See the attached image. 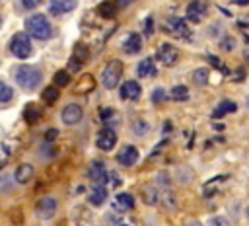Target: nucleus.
I'll return each mask as SVG.
<instances>
[{
  "label": "nucleus",
  "mask_w": 249,
  "mask_h": 226,
  "mask_svg": "<svg viewBox=\"0 0 249 226\" xmlns=\"http://www.w3.org/2000/svg\"><path fill=\"white\" fill-rule=\"evenodd\" d=\"M33 173H35V168H33L31 164H19V166H18V170H16V173H14V179H16L18 183L25 185V183H29V181H31Z\"/></svg>",
  "instance_id": "nucleus-17"
},
{
  "label": "nucleus",
  "mask_w": 249,
  "mask_h": 226,
  "mask_svg": "<svg viewBox=\"0 0 249 226\" xmlns=\"http://www.w3.org/2000/svg\"><path fill=\"white\" fill-rule=\"evenodd\" d=\"M175 173H177L175 179H177L179 183H183V185H185V183H191V179H193V171H191L187 166H179V168L175 170Z\"/></svg>",
  "instance_id": "nucleus-27"
},
{
  "label": "nucleus",
  "mask_w": 249,
  "mask_h": 226,
  "mask_svg": "<svg viewBox=\"0 0 249 226\" xmlns=\"http://www.w3.org/2000/svg\"><path fill=\"white\" fill-rule=\"evenodd\" d=\"M10 51H12V55L18 56V58H27V56H31L33 47H31V41H29V35L23 33V31H18V33L12 37V41H10Z\"/></svg>",
  "instance_id": "nucleus-3"
},
{
  "label": "nucleus",
  "mask_w": 249,
  "mask_h": 226,
  "mask_svg": "<svg viewBox=\"0 0 249 226\" xmlns=\"http://www.w3.org/2000/svg\"><path fill=\"white\" fill-rule=\"evenodd\" d=\"M235 109H237V105H235L231 99H224V101H220V103L216 105L214 117H224V115H228V113H233Z\"/></svg>",
  "instance_id": "nucleus-22"
},
{
  "label": "nucleus",
  "mask_w": 249,
  "mask_h": 226,
  "mask_svg": "<svg viewBox=\"0 0 249 226\" xmlns=\"http://www.w3.org/2000/svg\"><path fill=\"white\" fill-rule=\"evenodd\" d=\"M88 177L93 183H105L109 179V173H107V170L101 162H91L89 168H88Z\"/></svg>",
  "instance_id": "nucleus-13"
},
{
  "label": "nucleus",
  "mask_w": 249,
  "mask_h": 226,
  "mask_svg": "<svg viewBox=\"0 0 249 226\" xmlns=\"http://www.w3.org/2000/svg\"><path fill=\"white\" fill-rule=\"evenodd\" d=\"M165 95H167V94H165L163 88H156V90L152 92V101H154V103H163V101L167 99Z\"/></svg>",
  "instance_id": "nucleus-35"
},
{
  "label": "nucleus",
  "mask_w": 249,
  "mask_h": 226,
  "mask_svg": "<svg viewBox=\"0 0 249 226\" xmlns=\"http://www.w3.org/2000/svg\"><path fill=\"white\" fill-rule=\"evenodd\" d=\"M136 74L140 78H146V76H154L156 74V64H154V58H144L138 62L136 66Z\"/></svg>",
  "instance_id": "nucleus-19"
},
{
  "label": "nucleus",
  "mask_w": 249,
  "mask_h": 226,
  "mask_svg": "<svg viewBox=\"0 0 249 226\" xmlns=\"http://www.w3.org/2000/svg\"><path fill=\"white\" fill-rule=\"evenodd\" d=\"M179 58V51L171 45V43H161L160 49H158V60L163 64V66H171L175 64Z\"/></svg>",
  "instance_id": "nucleus-9"
},
{
  "label": "nucleus",
  "mask_w": 249,
  "mask_h": 226,
  "mask_svg": "<svg viewBox=\"0 0 249 226\" xmlns=\"http://www.w3.org/2000/svg\"><path fill=\"white\" fill-rule=\"evenodd\" d=\"M132 132L136 136H146L150 132V123L146 119H134L132 121Z\"/></svg>",
  "instance_id": "nucleus-24"
},
{
  "label": "nucleus",
  "mask_w": 249,
  "mask_h": 226,
  "mask_svg": "<svg viewBox=\"0 0 249 226\" xmlns=\"http://www.w3.org/2000/svg\"><path fill=\"white\" fill-rule=\"evenodd\" d=\"M134 207V197L130 195V193H119V195H115V199H113V208L117 210V212H126V210H130Z\"/></svg>",
  "instance_id": "nucleus-15"
},
{
  "label": "nucleus",
  "mask_w": 249,
  "mask_h": 226,
  "mask_svg": "<svg viewBox=\"0 0 249 226\" xmlns=\"http://www.w3.org/2000/svg\"><path fill=\"white\" fill-rule=\"evenodd\" d=\"M187 226H202V222H198V220H189Z\"/></svg>",
  "instance_id": "nucleus-42"
},
{
  "label": "nucleus",
  "mask_w": 249,
  "mask_h": 226,
  "mask_svg": "<svg viewBox=\"0 0 249 226\" xmlns=\"http://www.w3.org/2000/svg\"><path fill=\"white\" fill-rule=\"evenodd\" d=\"M0 25H2V16H0Z\"/></svg>",
  "instance_id": "nucleus-47"
},
{
  "label": "nucleus",
  "mask_w": 249,
  "mask_h": 226,
  "mask_svg": "<svg viewBox=\"0 0 249 226\" xmlns=\"http://www.w3.org/2000/svg\"><path fill=\"white\" fill-rule=\"evenodd\" d=\"M97 12H99V16H103V18H113L115 12H117V4H115V2H101L99 8H97Z\"/></svg>",
  "instance_id": "nucleus-28"
},
{
  "label": "nucleus",
  "mask_w": 249,
  "mask_h": 226,
  "mask_svg": "<svg viewBox=\"0 0 249 226\" xmlns=\"http://www.w3.org/2000/svg\"><path fill=\"white\" fill-rule=\"evenodd\" d=\"M169 97L173 101H187L189 99V88L187 86H173L169 92Z\"/></svg>",
  "instance_id": "nucleus-23"
},
{
  "label": "nucleus",
  "mask_w": 249,
  "mask_h": 226,
  "mask_svg": "<svg viewBox=\"0 0 249 226\" xmlns=\"http://www.w3.org/2000/svg\"><path fill=\"white\" fill-rule=\"evenodd\" d=\"M245 216L249 218V205H247V208H245Z\"/></svg>",
  "instance_id": "nucleus-45"
},
{
  "label": "nucleus",
  "mask_w": 249,
  "mask_h": 226,
  "mask_svg": "<svg viewBox=\"0 0 249 226\" xmlns=\"http://www.w3.org/2000/svg\"><path fill=\"white\" fill-rule=\"evenodd\" d=\"M235 4H237V6H245V4H247V0H235Z\"/></svg>",
  "instance_id": "nucleus-44"
},
{
  "label": "nucleus",
  "mask_w": 249,
  "mask_h": 226,
  "mask_svg": "<svg viewBox=\"0 0 249 226\" xmlns=\"http://www.w3.org/2000/svg\"><path fill=\"white\" fill-rule=\"evenodd\" d=\"M23 117H25L27 123H35L39 119V107L37 105H27L23 109Z\"/></svg>",
  "instance_id": "nucleus-33"
},
{
  "label": "nucleus",
  "mask_w": 249,
  "mask_h": 226,
  "mask_svg": "<svg viewBox=\"0 0 249 226\" xmlns=\"http://www.w3.org/2000/svg\"><path fill=\"white\" fill-rule=\"evenodd\" d=\"M12 189H14V179H12V175L0 173V193L8 195V193H12Z\"/></svg>",
  "instance_id": "nucleus-29"
},
{
  "label": "nucleus",
  "mask_w": 249,
  "mask_h": 226,
  "mask_svg": "<svg viewBox=\"0 0 249 226\" xmlns=\"http://www.w3.org/2000/svg\"><path fill=\"white\" fill-rule=\"evenodd\" d=\"M123 49H124V53H128V55L140 53V51H142V37H140L138 33H128V37H126L124 43H123Z\"/></svg>",
  "instance_id": "nucleus-16"
},
{
  "label": "nucleus",
  "mask_w": 249,
  "mask_h": 226,
  "mask_svg": "<svg viewBox=\"0 0 249 226\" xmlns=\"http://www.w3.org/2000/svg\"><path fill=\"white\" fill-rule=\"evenodd\" d=\"M16 82H18V86H19L21 90L33 92V90H37L39 84L43 82V74H41V70L35 68V66L21 64V66H18V70H16Z\"/></svg>",
  "instance_id": "nucleus-2"
},
{
  "label": "nucleus",
  "mask_w": 249,
  "mask_h": 226,
  "mask_svg": "<svg viewBox=\"0 0 249 226\" xmlns=\"http://www.w3.org/2000/svg\"><path fill=\"white\" fill-rule=\"evenodd\" d=\"M169 181H171V179H169V175H167L165 171H160V173H158V185H161V187H165V189H167Z\"/></svg>",
  "instance_id": "nucleus-37"
},
{
  "label": "nucleus",
  "mask_w": 249,
  "mask_h": 226,
  "mask_svg": "<svg viewBox=\"0 0 249 226\" xmlns=\"http://www.w3.org/2000/svg\"><path fill=\"white\" fill-rule=\"evenodd\" d=\"M208 78H210L208 68H196V70L193 72V82H195L196 86H206V84H208Z\"/></svg>",
  "instance_id": "nucleus-25"
},
{
  "label": "nucleus",
  "mask_w": 249,
  "mask_h": 226,
  "mask_svg": "<svg viewBox=\"0 0 249 226\" xmlns=\"http://www.w3.org/2000/svg\"><path fill=\"white\" fill-rule=\"evenodd\" d=\"M54 136H56V131H54V129H49V131L45 132V140H53Z\"/></svg>",
  "instance_id": "nucleus-39"
},
{
  "label": "nucleus",
  "mask_w": 249,
  "mask_h": 226,
  "mask_svg": "<svg viewBox=\"0 0 249 226\" xmlns=\"http://www.w3.org/2000/svg\"><path fill=\"white\" fill-rule=\"evenodd\" d=\"M41 2H43V0H19V4H21L23 10H33V8H37Z\"/></svg>",
  "instance_id": "nucleus-36"
},
{
  "label": "nucleus",
  "mask_w": 249,
  "mask_h": 226,
  "mask_svg": "<svg viewBox=\"0 0 249 226\" xmlns=\"http://www.w3.org/2000/svg\"><path fill=\"white\" fill-rule=\"evenodd\" d=\"M82 117H84V111H82V107L78 103H68L60 111V119H62L64 125H76V123L82 121Z\"/></svg>",
  "instance_id": "nucleus-10"
},
{
  "label": "nucleus",
  "mask_w": 249,
  "mask_h": 226,
  "mask_svg": "<svg viewBox=\"0 0 249 226\" xmlns=\"http://www.w3.org/2000/svg\"><path fill=\"white\" fill-rule=\"evenodd\" d=\"M140 94H142V88H140L138 82H134V80L123 82V86H121V97H123V99L132 101V99H138Z\"/></svg>",
  "instance_id": "nucleus-14"
},
{
  "label": "nucleus",
  "mask_w": 249,
  "mask_h": 226,
  "mask_svg": "<svg viewBox=\"0 0 249 226\" xmlns=\"http://www.w3.org/2000/svg\"><path fill=\"white\" fill-rule=\"evenodd\" d=\"M78 0H49V12L53 16H64L76 8Z\"/></svg>",
  "instance_id": "nucleus-12"
},
{
  "label": "nucleus",
  "mask_w": 249,
  "mask_h": 226,
  "mask_svg": "<svg viewBox=\"0 0 249 226\" xmlns=\"http://www.w3.org/2000/svg\"><path fill=\"white\" fill-rule=\"evenodd\" d=\"M117 226H134L132 222H128V220H119L117 222Z\"/></svg>",
  "instance_id": "nucleus-41"
},
{
  "label": "nucleus",
  "mask_w": 249,
  "mask_h": 226,
  "mask_svg": "<svg viewBox=\"0 0 249 226\" xmlns=\"http://www.w3.org/2000/svg\"><path fill=\"white\" fill-rule=\"evenodd\" d=\"M208 226H231V224H230L228 216H224V214H214V216H210Z\"/></svg>",
  "instance_id": "nucleus-34"
},
{
  "label": "nucleus",
  "mask_w": 249,
  "mask_h": 226,
  "mask_svg": "<svg viewBox=\"0 0 249 226\" xmlns=\"http://www.w3.org/2000/svg\"><path fill=\"white\" fill-rule=\"evenodd\" d=\"M206 35H208V39L220 41V39L226 35V25H224L222 21H212V23L206 27Z\"/></svg>",
  "instance_id": "nucleus-20"
},
{
  "label": "nucleus",
  "mask_w": 249,
  "mask_h": 226,
  "mask_svg": "<svg viewBox=\"0 0 249 226\" xmlns=\"http://www.w3.org/2000/svg\"><path fill=\"white\" fill-rule=\"evenodd\" d=\"M146 33H152V18L146 19Z\"/></svg>",
  "instance_id": "nucleus-40"
},
{
  "label": "nucleus",
  "mask_w": 249,
  "mask_h": 226,
  "mask_svg": "<svg viewBox=\"0 0 249 226\" xmlns=\"http://www.w3.org/2000/svg\"><path fill=\"white\" fill-rule=\"evenodd\" d=\"M12 97H14V90H12V86H8L6 82L0 80V103H8Z\"/></svg>",
  "instance_id": "nucleus-31"
},
{
  "label": "nucleus",
  "mask_w": 249,
  "mask_h": 226,
  "mask_svg": "<svg viewBox=\"0 0 249 226\" xmlns=\"http://www.w3.org/2000/svg\"><path fill=\"white\" fill-rule=\"evenodd\" d=\"M142 199H144L146 205H156L158 201H161V191L158 187L148 185V187L142 189Z\"/></svg>",
  "instance_id": "nucleus-21"
},
{
  "label": "nucleus",
  "mask_w": 249,
  "mask_h": 226,
  "mask_svg": "<svg viewBox=\"0 0 249 226\" xmlns=\"http://www.w3.org/2000/svg\"><path fill=\"white\" fill-rule=\"evenodd\" d=\"M245 105H247V107H249V95H247V97H245Z\"/></svg>",
  "instance_id": "nucleus-46"
},
{
  "label": "nucleus",
  "mask_w": 249,
  "mask_h": 226,
  "mask_svg": "<svg viewBox=\"0 0 249 226\" xmlns=\"http://www.w3.org/2000/svg\"><path fill=\"white\" fill-rule=\"evenodd\" d=\"M53 82H54L56 88H64V86L70 84V74H68L66 70H58V72L53 76Z\"/></svg>",
  "instance_id": "nucleus-30"
},
{
  "label": "nucleus",
  "mask_w": 249,
  "mask_h": 226,
  "mask_svg": "<svg viewBox=\"0 0 249 226\" xmlns=\"http://www.w3.org/2000/svg\"><path fill=\"white\" fill-rule=\"evenodd\" d=\"M134 0H115V4H117V8H126V6H130Z\"/></svg>",
  "instance_id": "nucleus-38"
},
{
  "label": "nucleus",
  "mask_w": 249,
  "mask_h": 226,
  "mask_svg": "<svg viewBox=\"0 0 249 226\" xmlns=\"http://www.w3.org/2000/svg\"><path fill=\"white\" fill-rule=\"evenodd\" d=\"M25 31H27V35H31L39 41H47L53 37V25L45 14H31L25 19Z\"/></svg>",
  "instance_id": "nucleus-1"
},
{
  "label": "nucleus",
  "mask_w": 249,
  "mask_h": 226,
  "mask_svg": "<svg viewBox=\"0 0 249 226\" xmlns=\"http://www.w3.org/2000/svg\"><path fill=\"white\" fill-rule=\"evenodd\" d=\"M218 45H220V49H222V51H228V53H230V51H233V49H235L237 41H235L231 35H228V33H226V35L218 41Z\"/></svg>",
  "instance_id": "nucleus-32"
},
{
  "label": "nucleus",
  "mask_w": 249,
  "mask_h": 226,
  "mask_svg": "<svg viewBox=\"0 0 249 226\" xmlns=\"http://www.w3.org/2000/svg\"><path fill=\"white\" fill-rule=\"evenodd\" d=\"M105 199H107V187H105L103 183H97V185L91 189V193H89V203H91L93 207H99V205L105 203Z\"/></svg>",
  "instance_id": "nucleus-18"
},
{
  "label": "nucleus",
  "mask_w": 249,
  "mask_h": 226,
  "mask_svg": "<svg viewBox=\"0 0 249 226\" xmlns=\"http://www.w3.org/2000/svg\"><path fill=\"white\" fill-rule=\"evenodd\" d=\"M41 97H43V101L45 103H54L56 99H58V88L56 86H47L45 90H43V94H41Z\"/></svg>",
  "instance_id": "nucleus-26"
},
{
  "label": "nucleus",
  "mask_w": 249,
  "mask_h": 226,
  "mask_svg": "<svg viewBox=\"0 0 249 226\" xmlns=\"http://www.w3.org/2000/svg\"><path fill=\"white\" fill-rule=\"evenodd\" d=\"M165 27L175 37H181V39H189L191 37V27L187 25V19H183V18H169L165 21Z\"/></svg>",
  "instance_id": "nucleus-8"
},
{
  "label": "nucleus",
  "mask_w": 249,
  "mask_h": 226,
  "mask_svg": "<svg viewBox=\"0 0 249 226\" xmlns=\"http://www.w3.org/2000/svg\"><path fill=\"white\" fill-rule=\"evenodd\" d=\"M206 12H208V4H206L204 0H193V2L187 6L185 16H187L189 21H193V23H200V21L204 19Z\"/></svg>",
  "instance_id": "nucleus-7"
},
{
  "label": "nucleus",
  "mask_w": 249,
  "mask_h": 226,
  "mask_svg": "<svg viewBox=\"0 0 249 226\" xmlns=\"http://www.w3.org/2000/svg\"><path fill=\"white\" fill-rule=\"evenodd\" d=\"M243 58H245V60H247V62H249V47H247V49H245V51H243Z\"/></svg>",
  "instance_id": "nucleus-43"
},
{
  "label": "nucleus",
  "mask_w": 249,
  "mask_h": 226,
  "mask_svg": "<svg viewBox=\"0 0 249 226\" xmlns=\"http://www.w3.org/2000/svg\"><path fill=\"white\" fill-rule=\"evenodd\" d=\"M138 158H140V154H138V150H136L132 144L123 146V148L119 150V154H117V162H119L121 166H124V168H132V166L138 162Z\"/></svg>",
  "instance_id": "nucleus-11"
},
{
  "label": "nucleus",
  "mask_w": 249,
  "mask_h": 226,
  "mask_svg": "<svg viewBox=\"0 0 249 226\" xmlns=\"http://www.w3.org/2000/svg\"><path fill=\"white\" fill-rule=\"evenodd\" d=\"M121 74H123V64L121 60H111L105 64L103 72H101V84L107 88V90H113L117 88L119 80H121Z\"/></svg>",
  "instance_id": "nucleus-4"
},
{
  "label": "nucleus",
  "mask_w": 249,
  "mask_h": 226,
  "mask_svg": "<svg viewBox=\"0 0 249 226\" xmlns=\"http://www.w3.org/2000/svg\"><path fill=\"white\" fill-rule=\"evenodd\" d=\"M95 144H97V148H99V150H103V152L113 150V148H115V144H117V132H115L111 127H103V129L97 132Z\"/></svg>",
  "instance_id": "nucleus-6"
},
{
  "label": "nucleus",
  "mask_w": 249,
  "mask_h": 226,
  "mask_svg": "<svg viewBox=\"0 0 249 226\" xmlns=\"http://www.w3.org/2000/svg\"><path fill=\"white\" fill-rule=\"evenodd\" d=\"M56 208H58V203H56L54 197H43L35 205V214L41 220H51L56 214Z\"/></svg>",
  "instance_id": "nucleus-5"
}]
</instances>
